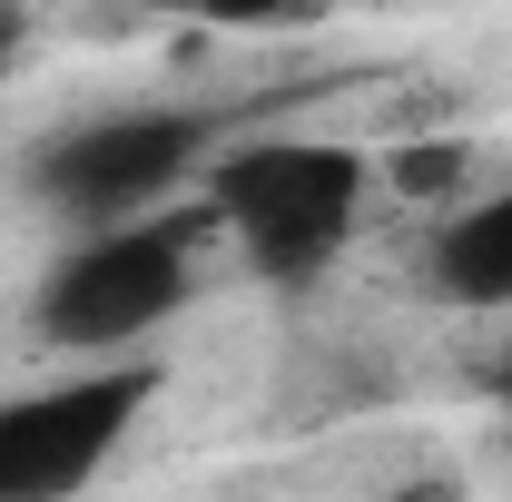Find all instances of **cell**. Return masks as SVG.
Returning <instances> with one entry per match:
<instances>
[{"label":"cell","mask_w":512,"mask_h":502,"mask_svg":"<svg viewBox=\"0 0 512 502\" xmlns=\"http://www.w3.org/2000/svg\"><path fill=\"white\" fill-rule=\"evenodd\" d=\"M197 188H207V217L237 237V256L266 286H306L345 256L375 168L345 138H247V148H217Z\"/></svg>","instance_id":"1"},{"label":"cell","mask_w":512,"mask_h":502,"mask_svg":"<svg viewBox=\"0 0 512 502\" xmlns=\"http://www.w3.org/2000/svg\"><path fill=\"white\" fill-rule=\"evenodd\" d=\"M197 296V217H128V227H89L69 256L40 276V345H60L79 365H119L158 325H178Z\"/></svg>","instance_id":"2"},{"label":"cell","mask_w":512,"mask_h":502,"mask_svg":"<svg viewBox=\"0 0 512 502\" xmlns=\"http://www.w3.org/2000/svg\"><path fill=\"white\" fill-rule=\"evenodd\" d=\"M207 158H217V119L207 109H109V119H79L60 138H40L30 148V188L89 237V227L158 217V197L197 188Z\"/></svg>","instance_id":"3"},{"label":"cell","mask_w":512,"mask_h":502,"mask_svg":"<svg viewBox=\"0 0 512 502\" xmlns=\"http://www.w3.org/2000/svg\"><path fill=\"white\" fill-rule=\"evenodd\" d=\"M158 404V365H79L60 384H30V394H0V502H69L89 493L119 443L138 434V414Z\"/></svg>","instance_id":"4"},{"label":"cell","mask_w":512,"mask_h":502,"mask_svg":"<svg viewBox=\"0 0 512 502\" xmlns=\"http://www.w3.org/2000/svg\"><path fill=\"white\" fill-rule=\"evenodd\" d=\"M424 286H434L444 306H473V315L512 306V188L463 197L444 227H434V247H424Z\"/></svg>","instance_id":"5"},{"label":"cell","mask_w":512,"mask_h":502,"mask_svg":"<svg viewBox=\"0 0 512 502\" xmlns=\"http://www.w3.org/2000/svg\"><path fill=\"white\" fill-rule=\"evenodd\" d=\"M168 20H207V30H256V20H286L296 0H148Z\"/></svg>","instance_id":"6"},{"label":"cell","mask_w":512,"mask_h":502,"mask_svg":"<svg viewBox=\"0 0 512 502\" xmlns=\"http://www.w3.org/2000/svg\"><path fill=\"white\" fill-rule=\"evenodd\" d=\"M453 168H463V148H424V158H404L394 178H404V188H414V197H434V188H444V178H453Z\"/></svg>","instance_id":"7"},{"label":"cell","mask_w":512,"mask_h":502,"mask_svg":"<svg viewBox=\"0 0 512 502\" xmlns=\"http://www.w3.org/2000/svg\"><path fill=\"white\" fill-rule=\"evenodd\" d=\"M375 502H473V493H463L453 473H404V483H394V493H375Z\"/></svg>","instance_id":"8"},{"label":"cell","mask_w":512,"mask_h":502,"mask_svg":"<svg viewBox=\"0 0 512 502\" xmlns=\"http://www.w3.org/2000/svg\"><path fill=\"white\" fill-rule=\"evenodd\" d=\"M20 50H30V10H20V0H0V79H10Z\"/></svg>","instance_id":"9"},{"label":"cell","mask_w":512,"mask_h":502,"mask_svg":"<svg viewBox=\"0 0 512 502\" xmlns=\"http://www.w3.org/2000/svg\"><path fill=\"white\" fill-rule=\"evenodd\" d=\"M493 394L512 404V335H503V355H493Z\"/></svg>","instance_id":"10"}]
</instances>
